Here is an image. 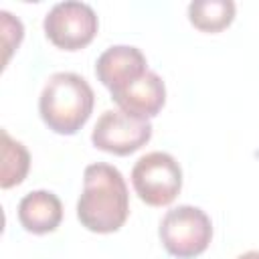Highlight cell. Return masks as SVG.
Wrapping results in <instances>:
<instances>
[{"instance_id":"obj_6","label":"cell","mask_w":259,"mask_h":259,"mask_svg":"<svg viewBox=\"0 0 259 259\" xmlns=\"http://www.w3.org/2000/svg\"><path fill=\"white\" fill-rule=\"evenodd\" d=\"M152 138V123L148 119L134 117L121 109H107L99 115L91 142L97 150L115 156H130L146 146Z\"/></svg>"},{"instance_id":"obj_12","label":"cell","mask_w":259,"mask_h":259,"mask_svg":"<svg viewBox=\"0 0 259 259\" xmlns=\"http://www.w3.org/2000/svg\"><path fill=\"white\" fill-rule=\"evenodd\" d=\"M0 30H2V47H4V61L2 63L6 67L12 53L18 49V45L24 38V26L8 10H0Z\"/></svg>"},{"instance_id":"obj_1","label":"cell","mask_w":259,"mask_h":259,"mask_svg":"<svg viewBox=\"0 0 259 259\" xmlns=\"http://www.w3.org/2000/svg\"><path fill=\"white\" fill-rule=\"evenodd\" d=\"M130 214V194L121 172L105 162L89 164L83 172V190L77 200L79 223L99 235L115 233Z\"/></svg>"},{"instance_id":"obj_4","label":"cell","mask_w":259,"mask_h":259,"mask_svg":"<svg viewBox=\"0 0 259 259\" xmlns=\"http://www.w3.org/2000/svg\"><path fill=\"white\" fill-rule=\"evenodd\" d=\"M132 184L142 202L166 206L182 190V168L172 154L150 152L134 164Z\"/></svg>"},{"instance_id":"obj_10","label":"cell","mask_w":259,"mask_h":259,"mask_svg":"<svg viewBox=\"0 0 259 259\" xmlns=\"http://www.w3.org/2000/svg\"><path fill=\"white\" fill-rule=\"evenodd\" d=\"M233 0H194L188 4V20L202 32H221L235 20Z\"/></svg>"},{"instance_id":"obj_13","label":"cell","mask_w":259,"mask_h":259,"mask_svg":"<svg viewBox=\"0 0 259 259\" xmlns=\"http://www.w3.org/2000/svg\"><path fill=\"white\" fill-rule=\"evenodd\" d=\"M237 259H259V249H253V251H247L243 255H239Z\"/></svg>"},{"instance_id":"obj_5","label":"cell","mask_w":259,"mask_h":259,"mask_svg":"<svg viewBox=\"0 0 259 259\" xmlns=\"http://www.w3.org/2000/svg\"><path fill=\"white\" fill-rule=\"evenodd\" d=\"M47 38L63 51H79L87 47L99 28L95 10L85 2H59L55 4L42 20Z\"/></svg>"},{"instance_id":"obj_9","label":"cell","mask_w":259,"mask_h":259,"mask_svg":"<svg viewBox=\"0 0 259 259\" xmlns=\"http://www.w3.org/2000/svg\"><path fill=\"white\" fill-rule=\"evenodd\" d=\"M18 221L32 235L53 233L63 221V202L51 190H32L18 202Z\"/></svg>"},{"instance_id":"obj_8","label":"cell","mask_w":259,"mask_h":259,"mask_svg":"<svg viewBox=\"0 0 259 259\" xmlns=\"http://www.w3.org/2000/svg\"><path fill=\"white\" fill-rule=\"evenodd\" d=\"M148 71V61L138 47L132 45H113L105 49L95 63V75L111 91L123 87L136 77Z\"/></svg>"},{"instance_id":"obj_2","label":"cell","mask_w":259,"mask_h":259,"mask_svg":"<svg viewBox=\"0 0 259 259\" xmlns=\"http://www.w3.org/2000/svg\"><path fill=\"white\" fill-rule=\"evenodd\" d=\"M95 93L77 73L59 71L49 77L38 97V113L49 130L61 136L77 134L93 113Z\"/></svg>"},{"instance_id":"obj_3","label":"cell","mask_w":259,"mask_h":259,"mask_svg":"<svg viewBox=\"0 0 259 259\" xmlns=\"http://www.w3.org/2000/svg\"><path fill=\"white\" fill-rule=\"evenodd\" d=\"M158 235L164 249L172 257L192 259L208 249L212 239V223L202 208L180 204L166 210L160 221Z\"/></svg>"},{"instance_id":"obj_7","label":"cell","mask_w":259,"mask_h":259,"mask_svg":"<svg viewBox=\"0 0 259 259\" xmlns=\"http://www.w3.org/2000/svg\"><path fill=\"white\" fill-rule=\"evenodd\" d=\"M111 99L117 109L150 121L162 111L166 103V85L158 73L148 69L144 75L111 91Z\"/></svg>"},{"instance_id":"obj_11","label":"cell","mask_w":259,"mask_h":259,"mask_svg":"<svg viewBox=\"0 0 259 259\" xmlns=\"http://www.w3.org/2000/svg\"><path fill=\"white\" fill-rule=\"evenodd\" d=\"M2 136V170H0V186L12 188L18 186L28 170H30V154L26 150V146L14 138H10V134L6 130L0 132Z\"/></svg>"}]
</instances>
